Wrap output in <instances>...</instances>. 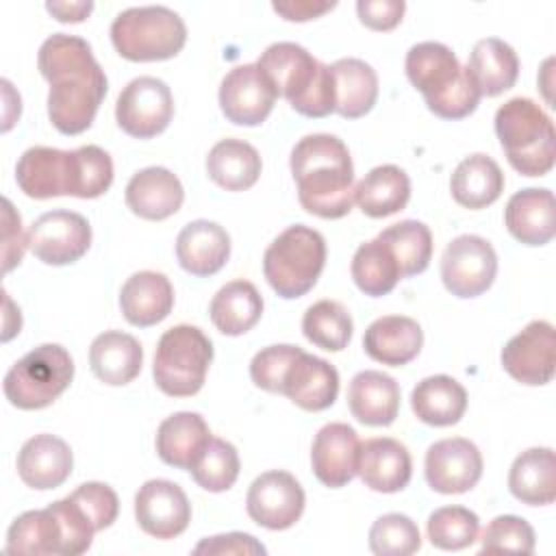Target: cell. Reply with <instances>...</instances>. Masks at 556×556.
Returning a JSON list of instances; mask_svg holds the SVG:
<instances>
[{
  "label": "cell",
  "instance_id": "1f68e13d",
  "mask_svg": "<svg viewBox=\"0 0 556 556\" xmlns=\"http://www.w3.org/2000/svg\"><path fill=\"white\" fill-rule=\"evenodd\" d=\"M410 406L417 419L428 426H454L467 410V391L452 376H428L413 389Z\"/></svg>",
  "mask_w": 556,
  "mask_h": 556
},
{
  "label": "cell",
  "instance_id": "484cf974",
  "mask_svg": "<svg viewBox=\"0 0 556 556\" xmlns=\"http://www.w3.org/2000/svg\"><path fill=\"white\" fill-rule=\"evenodd\" d=\"M174 306V287L161 271H137L119 291V308L128 324L148 328L163 321Z\"/></svg>",
  "mask_w": 556,
  "mask_h": 556
},
{
  "label": "cell",
  "instance_id": "4dcf8cb0",
  "mask_svg": "<svg viewBox=\"0 0 556 556\" xmlns=\"http://www.w3.org/2000/svg\"><path fill=\"white\" fill-rule=\"evenodd\" d=\"M510 493L528 506H547L556 497V456L549 447L521 452L508 471Z\"/></svg>",
  "mask_w": 556,
  "mask_h": 556
},
{
  "label": "cell",
  "instance_id": "f1b7e54d",
  "mask_svg": "<svg viewBox=\"0 0 556 556\" xmlns=\"http://www.w3.org/2000/svg\"><path fill=\"white\" fill-rule=\"evenodd\" d=\"M89 365L98 380L111 387H122L139 376L143 350L132 334L106 330L91 341Z\"/></svg>",
  "mask_w": 556,
  "mask_h": 556
},
{
  "label": "cell",
  "instance_id": "816d5d0a",
  "mask_svg": "<svg viewBox=\"0 0 556 556\" xmlns=\"http://www.w3.org/2000/svg\"><path fill=\"white\" fill-rule=\"evenodd\" d=\"M406 4L402 0H358V20L371 30H391L402 22Z\"/></svg>",
  "mask_w": 556,
  "mask_h": 556
},
{
  "label": "cell",
  "instance_id": "11a10c76",
  "mask_svg": "<svg viewBox=\"0 0 556 556\" xmlns=\"http://www.w3.org/2000/svg\"><path fill=\"white\" fill-rule=\"evenodd\" d=\"M46 9L59 20V22H83L91 11L93 2L76 0V2H46Z\"/></svg>",
  "mask_w": 556,
  "mask_h": 556
},
{
  "label": "cell",
  "instance_id": "4fadbf2b",
  "mask_svg": "<svg viewBox=\"0 0 556 556\" xmlns=\"http://www.w3.org/2000/svg\"><path fill=\"white\" fill-rule=\"evenodd\" d=\"M28 250L46 265L76 263L91 245L89 222L74 211H50L39 215L28 232Z\"/></svg>",
  "mask_w": 556,
  "mask_h": 556
},
{
  "label": "cell",
  "instance_id": "7dc6e473",
  "mask_svg": "<svg viewBox=\"0 0 556 556\" xmlns=\"http://www.w3.org/2000/svg\"><path fill=\"white\" fill-rule=\"evenodd\" d=\"M50 510L59 519L61 526V554L63 556H78L91 547L96 528L91 519L85 515V510L67 495L65 500H56L50 504Z\"/></svg>",
  "mask_w": 556,
  "mask_h": 556
},
{
  "label": "cell",
  "instance_id": "d6986e66",
  "mask_svg": "<svg viewBox=\"0 0 556 556\" xmlns=\"http://www.w3.org/2000/svg\"><path fill=\"white\" fill-rule=\"evenodd\" d=\"M361 441L352 426L343 421L326 424L313 439L311 465L315 478L330 486L341 489L356 476Z\"/></svg>",
  "mask_w": 556,
  "mask_h": 556
},
{
  "label": "cell",
  "instance_id": "bcb514c9",
  "mask_svg": "<svg viewBox=\"0 0 556 556\" xmlns=\"http://www.w3.org/2000/svg\"><path fill=\"white\" fill-rule=\"evenodd\" d=\"M482 554H532L534 552V530L517 515L495 517L482 532L480 539Z\"/></svg>",
  "mask_w": 556,
  "mask_h": 556
},
{
  "label": "cell",
  "instance_id": "ac0fdd59",
  "mask_svg": "<svg viewBox=\"0 0 556 556\" xmlns=\"http://www.w3.org/2000/svg\"><path fill=\"white\" fill-rule=\"evenodd\" d=\"M135 519L154 539H174L191 521V504L185 491L172 480H148L135 495Z\"/></svg>",
  "mask_w": 556,
  "mask_h": 556
},
{
  "label": "cell",
  "instance_id": "e575fe53",
  "mask_svg": "<svg viewBox=\"0 0 556 556\" xmlns=\"http://www.w3.org/2000/svg\"><path fill=\"white\" fill-rule=\"evenodd\" d=\"M450 191L456 204L465 208H484L493 204L504 191V174L500 165L486 154H469L465 156L452 178Z\"/></svg>",
  "mask_w": 556,
  "mask_h": 556
},
{
  "label": "cell",
  "instance_id": "44dd1931",
  "mask_svg": "<svg viewBox=\"0 0 556 556\" xmlns=\"http://www.w3.org/2000/svg\"><path fill=\"white\" fill-rule=\"evenodd\" d=\"M280 393L304 410H326L337 400L339 371L328 361L302 350L289 365Z\"/></svg>",
  "mask_w": 556,
  "mask_h": 556
},
{
  "label": "cell",
  "instance_id": "f5cc1de1",
  "mask_svg": "<svg viewBox=\"0 0 556 556\" xmlns=\"http://www.w3.org/2000/svg\"><path fill=\"white\" fill-rule=\"evenodd\" d=\"M4 271H11L15 265H20L24 250L28 248V239L22 232V217L13 211V204L4 198Z\"/></svg>",
  "mask_w": 556,
  "mask_h": 556
},
{
  "label": "cell",
  "instance_id": "ab89813d",
  "mask_svg": "<svg viewBox=\"0 0 556 556\" xmlns=\"http://www.w3.org/2000/svg\"><path fill=\"white\" fill-rule=\"evenodd\" d=\"M61 526L50 506L22 513L7 532L9 554H61Z\"/></svg>",
  "mask_w": 556,
  "mask_h": 556
},
{
  "label": "cell",
  "instance_id": "5b68a950",
  "mask_svg": "<svg viewBox=\"0 0 556 556\" xmlns=\"http://www.w3.org/2000/svg\"><path fill=\"white\" fill-rule=\"evenodd\" d=\"M278 96L306 117L334 113V85L330 65L317 61L306 48L293 41L271 43L256 61Z\"/></svg>",
  "mask_w": 556,
  "mask_h": 556
},
{
  "label": "cell",
  "instance_id": "db71d44e",
  "mask_svg": "<svg viewBox=\"0 0 556 556\" xmlns=\"http://www.w3.org/2000/svg\"><path fill=\"white\" fill-rule=\"evenodd\" d=\"M337 2H311V0H295V2H274L271 9L289 22H306L324 15L326 11L334 9Z\"/></svg>",
  "mask_w": 556,
  "mask_h": 556
},
{
  "label": "cell",
  "instance_id": "2e32d148",
  "mask_svg": "<svg viewBox=\"0 0 556 556\" xmlns=\"http://www.w3.org/2000/svg\"><path fill=\"white\" fill-rule=\"evenodd\" d=\"M278 93L256 63L232 67L219 85V106L237 126H258L274 109Z\"/></svg>",
  "mask_w": 556,
  "mask_h": 556
},
{
  "label": "cell",
  "instance_id": "30bf717a",
  "mask_svg": "<svg viewBox=\"0 0 556 556\" xmlns=\"http://www.w3.org/2000/svg\"><path fill=\"white\" fill-rule=\"evenodd\" d=\"M74 361L59 343H43L24 354L4 376V397L22 410L50 406L72 382Z\"/></svg>",
  "mask_w": 556,
  "mask_h": 556
},
{
  "label": "cell",
  "instance_id": "277c9868",
  "mask_svg": "<svg viewBox=\"0 0 556 556\" xmlns=\"http://www.w3.org/2000/svg\"><path fill=\"white\" fill-rule=\"evenodd\" d=\"M404 70L410 85L421 91L426 106L441 119L467 117L482 98L469 70L441 41L415 43L406 52Z\"/></svg>",
  "mask_w": 556,
  "mask_h": 556
},
{
  "label": "cell",
  "instance_id": "603a6c76",
  "mask_svg": "<svg viewBox=\"0 0 556 556\" xmlns=\"http://www.w3.org/2000/svg\"><path fill=\"white\" fill-rule=\"evenodd\" d=\"M74 467L70 445L54 434L30 437L17 454V473L22 482L37 491L61 486Z\"/></svg>",
  "mask_w": 556,
  "mask_h": 556
},
{
  "label": "cell",
  "instance_id": "ffe728a7",
  "mask_svg": "<svg viewBox=\"0 0 556 556\" xmlns=\"http://www.w3.org/2000/svg\"><path fill=\"white\" fill-rule=\"evenodd\" d=\"M356 473L378 493H397L410 482L413 460L404 443L391 437H374L361 443Z\"/></svg>",
  "mask_w": 556,
  "mask_h": 556
},
{
  "label": "cell",
  "instance_id": "8d00e7d4",
  "mask_svg": "<svg viewBox=\"0 0 556 556\" xmlns=\"http://www.w3.org/2000/svg\"><path fill=\"white\" fill-rule=\"evenodd\" d=\"M208 313L222 334L239 337L261 319L263 298L250 280H230L213 295Z\"/></svg>",
  "mask_w": 556,
  "mask_h": 556
},
{
  "label": "cell",
  "instance_id": "d6a6232c",
  "mask_svg": "<svg viewBox=\"0 0 556 556\" xmlns=\"http://www.w3.org/2000/svg\"><path fill=\"white\" fill-rule=\"evenodd\" d=\"M334 85V111L345 119L369 113L378 98V76L374 67L361 59L348 56L330 65Z\"/></svg>",
  "mask_w": 556,
  "mask_h": 556
},
{
  "label": "cell",
  "instance_id": "8fae6325",
  "mask_svg": "<svg viewBox=\"0 0 556 556\" xmlns=\"http://www.w3.org/2000/svg\"><path fill=\"white\" fill-rule=\"evenodd\" d=\"M497 254L480 235H460L441 256V280L456 298H478L495 280Z\"/></svg>",
  "mask_w": 556,
  "mask_h": 556
},
{
  "label": "cell",
  "instance_id": "6da1fadb",
  "mask_svg": "<svg viewBox=\"0 0 556 556\" xmlns=\"http://www.w3.org/2000/svg\"><path fill=\"white\" fill-rule=\"evenodd\" d=\"M37 65L50 83L48 117L52 126L63 135L85 132L106 96V74L91 46L83 37L54 33L41 43Z\"/></svg>",
  "mask_w": 556,
  "mask_h": 556
},
{
  "label": "cell",
  "instance_id": "c3c4849f",
  "mask_svg": "<svg viewBox=\"0 0 556 556\" xmlns=\"http://www.w3.org/2000/svg\"><path fill=\"white\" fill-rule=\"evenodd\" d=\"M300 352H302V348L289 345V343L269 345V348L258 350L250 363L252 382L263 391L280 393L285 374Z\"/></svg>",
  "mask_w": 556,
  "mask_h": 556
},
{
  "label": "cell",
  "instance_id": "f546056e",
  "mask_svg": "<svg viewBox=\"0 0 556 556\" xmlns=\"http://www.w3.org/2000/svg\"><path fill=\"white\" fill-rule=\"evenodd\" d=\"M208 441L211 430L204 417L191 410H180L161 421L156 430V454L172 467L191 469Z\"/></svg>",
  "mask_w": 556,
  "mask_h": 556
},
{
  "label": "cell",
  "instance_id": "5bb4252c",
  "mask_svg": "<svg viewBox=\"0 0 556 556\" xmlns=\"http://www.w3.org/2000/svg\"><path fill=\"white\" fill-rule=\"evenodd\" d=\"M304 489L289 471H265L248 489L245 508L252 521L267 530H287L304 513Z\"/></svg>",
  "mask_w": 556,
  "mask_h": 556
},
{
  "label": "cell",
  "instance_id": "b9f144b4",
  "mask_svg": "<svg viewBox=\"0 0 556 556\" xmlns=\"http://www.w3.org/2000/svg\"><path fill=\"white\" fill-rule=\"evenodd\" d=\"M352 317L337 300H319L311 304L302 317L304 337L326 352L345 350L352 339Z\"/></svg>",
  "mask_w": 556,
  "mask_h": 556
},
{
  "label": "cell",
  "instance_id": "cb8c5ba5",
  "mask_svg": "<svg viewBox=\"0 0 556 556\" xmlns=\"http://www.w3.org/2000/svg\"><path fill=\"white\" fill-rule=\"evenodd\" d=\"M230 256L228 232L208 219L189 222L176 237V258L180 267L198 278L217 274Z\"/></svg>",
  "mask_w": 556,
  "mask_h": 556
},
{
  "label": "cell",
  "instance_id": "4316f807",
  "mask_svg": "<svg viewBox=\"0 0 556 556\" xmlns=\"http://www.w3.org/2000/svg\"><path fill=\"white\" fill-rule=\"evenodd\" d=\"M504 222L508 232L526 245H545L554 237V193L528 187L510 195Z\"/></svg>",
  "mask_w": 556,
  "mask_h": 556
},
{
  "label": "cell",
  "instance_id": "f35d334b",
  "mask_svg": "<svg viewBox=\"0 0 556 556\" xmlns=\"http://www.w3.org/2000/svg\"><path fill=\"white\" fill-rule=\"evenodd\" d=\"M350 269L356 287L371 298L391 293L395 285L402 280V271L395 256L391 254L389 245L382 243L378 237L358 245Z\"/></svg>",
  "mask_w": 556,
  "mask_h": 556
},
{
  "label": "cell",
  "instance_id": "ba28073f",
  "mask_svg": "<svg viewBox=\"0 0 556 556\" xmlns=\"http://www.w3.org/2000/svg\"><path fill=\"white\" fill-rule=\"evenodd\" d=\"M111 41L117 54L128 61H165L182 50L187 26L167 7H130L113 20Z\"/></svg>",
  "mask_w": 556,
  "mask_h": 556
},
{
  "label": "cell",
  "instance_id": "836d02e7",
  "mask_svg": "<svg viewBox=\"0 0 556 556\" xmlns=\"http://www.w3.org/2000/svg\"><path fill=\"white\" fill-rule=\"evenodd\" d=\"M467 70L480 96L493 98L517 83L519 59L506 41L497 37H484L473 46Z\"/></svg>",
  "mask_w": 556,
  "mask_h": 556
},
{
  "label": "cell",
  "instance_id": "60d3db41",
  "mask_svg": "<svg viewBox=\"0 0 556 556\" xmlns=\"http://www.w3.org/2000/svg\"><path fill=\"white\" fill-rule=\"evenodd\" d=\"M378 239L389 245L402 278L421 274L432 258V232L424 222L404 219L384 228Z\"/></svg>",
  "mask_w": 556,
  "mask_h": 556
},
{
  "label": "cell",
  "instance_id": "e0dca14e",
  "mask_svg": "<svg viewBox=\"0 0 556 556\" xmlns=\"http://www.w3.org/2000/svg\"><path fill=\"white\" fill-rule=\"evenodd\" d=\"M424 467L432 491L456 495L478 484L482 476V454L469 439H441L428 447Z\"/></svg>",
  "mask_w": 556,
  "mask_h": 556
},
{
  "label": "cell",
  "instance_id": "83f0119b",
  "mask_svg": "<svg viewBox=\"0 0 556 556\" xmlns=\"http://www.w3.org/2000/svg\"><path fill=\"white\" fill-rule=\"evenodd\" d=\"M348 406L365 426H389L400 410V384L376 369L358 371L348 389Z\"/></svg>",
  "mask_w": 556,
  "mask_h": 556
},
{
  "label": "cell",
  "instance_id": "8992f818",
  "mask_svg": "<svg viewBox=\"0 0 556 556\" xmlns=\"http://www.w3.org/2000/svg\"><path fill=\"white\" fill-rule=\"evenodd\" d=\"M495 132L519 174L545 176L554 167V124L534 100L519 96L504 102L495 113Z\"/></svg>",
  "mask_w": 556,
  "mask_h": 556
},
{
  "label": "cell",
  "instance_id": "d590c367",
  "mask_svg": "<svg viewBox=\"0 0 556 556\" xmlns=\"http://www.w3.org/2000/svg\"><path fill=\"white\" fill-rule=\"evenodd\" d=\"M410 198V178L397 165H378L354 187V202L367 217H387L402 211Z\"/></svg>",
  "mask_w": 556,
  "mask_h": 556
},
{
  "label": "cell",
  "instance_id": "ee69618b",
  "mask_svg": "<svg viewBox=\"0 0 556 556\" xmlns=\"http://www.w3.org/2000/svg\"><path fill=\"white\" fill-rule=\"evenodd\" d=\"M428 539L434 547L456 552L478 541L480 519L465 506H443L428 517Z\"/></svg>",
  "mask_w": 556,
  "mask_h": 556
},
{
  "label": "cell",
  "instance_id": "52a82bcc",
  "mask_svg": "<svg viewBox=\"0 0 556 556\" xmlns=\"http://www.w3.org/2000/svg\"><path fill=\"white\" fill-rule=\"evenodd\" d=\"M326 265V241L321 232L304 224L282 230L265 250L263 274L271 289L285 298L308 293Z\"/></svg>",
  "mask_w": 556,
  "mask_h": 556
},
{
  "label": "cell",
  "instance_id": "9a60e30c",
  "mask_svg": "<svg viewBox=\"0 0 556 556\" xmlns=\"http://www.w3.org/2000/svg\"><path fill=\"white\" fill-rule=\"evenodd\" d=\"M556 334L545 319L530 321L502 350V367L521 384H547L554 376Z\"/></svg>",
  "mask_w": 556,
  "mask_h": 556
},
{
  "label": "cell",
  "instance_id": "681fc988",
  "mask_svg": "<svg viewBox=\"0 0 556 556\" xmlns=\"http://www.w3.org/2000/svg\"><path fill=\"white\" fill-rule=\"evenodd\" d=\"M70 497L85 510L96 532L109 528L117 519V513H119L117 493L104 482H85L76 491H72Z\"/></svg>",
  "mask_w": 556,
  "mask_h": 556
},
{
  "label": "cell",
  "instance_id": "f6af8a7d",
  "mask_svg": "<svg viewBox=\"0 0 556 556\" xmlns=\"http://www.w3.org/2000/svg\"><path fill=\"white\" fill-rule=\"evenodd\" d=\"M419 547V528L402 513H387L378 517L369 530V549L376 556H408Z\"/></svg>",
  "mask_w": 556,
  "mask_h": 556
},
{
  "label": "cell",
  "instance_id": "7c38bea8",
  "mask_svg": "<svg viewBox=\"0 0 556 556\" xmlns=\"http://www.w3.org/2000/svg\"><path fill=\"white\" fill-rule=\"evenodd\" d=\"M174 115V98L161 78H132L115 104V119L119 128L135 139H152L163 132Z\"/></svg>",
  "mask_w": 556,
  "mask_h": 556
},
{
  "label": "cell",
  "instance_id": "d4e9b609",
  "mask_svg": "<svg viewBox=\"0 0 556 556\" xmlns=\"http://www.w3.org/2000/svg\"><path fill=\"white\" fill-rule=\"evenodd\" d=\"M424 345L421 326L406 315H384L371 321L363 334L369 358L382 365L402 367L410 363Z\"/></svg>",
  "mask_w": 556,
  "mask_h": 556
},
{
  "label": "cell",
  "instance_id": "7a4b0ae2",
  "mask_svg": "<svg viewBox=\"0 0 556 556\" xmlns=\"http://www.w3.org/2000/svg\"><path fill=\"white\" fill-rule=\"evenodd\" d=\"M17 187L35 200L76 195L98 198L113 182V161L98 146L59 150L48 146L28 148L15 165Z\"/></svg>",
  "mask_w": 556,
  "mask_h": 556
},
{
  "label": "cell",
  "instance_id": "7402d4cb",
  "mask_svg": "<svg viewBox=\"0 0 556 556\" xmlns=\"http://www.w3.org/2000/svg\"><path fill=\"white\" fill-rule=\"evenodd\" d=\"M126 206L141 219L161 222L174 215L185 200V189L167 167H143L126 185Z\"/></svg>",
  "mask_w": 556,
  "mask_h": 556
},
{
  "label": "cell",
  "instance_id": "9c48e42d",
  "mask_svg": "<svg viewBox=\"0 0 556 556\" xmlns=\"http://www.w3.org/2000/svg\"><path fill=\"white\" fill-rule=\"evenodd\" d=\"M211 361V339L198 326L180 324L161 334L152 376L165 395L189 397L202 389Z\"/></svg>",
  "mask_w": 556,
  "mask_h": 556
},
{
  "label": "cell",
  "instance_id": "f907efd6",
  "mask_svg": "<svg viewBox=\"0 0 556 556\" xmlns=\"http://www.w3.org/2000/svg\"><path fill=\"white\" fill-rule=\"evenodd\" d=\"M267 549L245 532H228V534H217L202 539L195 547L193 554H211V556H224V554H235V556H256L265 554Z\"/></svg>",
  "mask_w": 556,
  "mask_h": 556
},
{
  "label": "cell",
  "instance_id": "3957f363",
  "mask_svg": "<svg viewBox=\"0 0 556 556\" xmlns=\"http://www.w3.org/2000/svg\"><path fill=\"white\" fill-rule=\"evenodd\" d=\"M291 174L304 211L339 219L354 204V165L348 146L328 132L302 137L291 150Z\"/></svg>",
  "mask_w": 556,
  "mask_h": 556
},
{
  "label": "cell",
  "instance_id": "74e56055",
  "mask_svg": "<svg viewBox=\"0 0 556 556\" xmlns=\"http://www.w3.org/2000/svg\"><path fill=\"white\" fill-rule=\"evenodd\" d=\"M206 174L226 191H245L261 176V156L248 141L222 139L208 150Z\"/></svg>",
  "mask_w": 556,
  "mask_h": 556
},
{
  "label": "cell",
  "instance_id": "7bdbcfd3",
  "mask_svg": "<svg viewBox=\"0 0 556 556\" xmlns=\"http://www.w3.org/2000/svg\"><path fill=\"white\" fill-rule=\"evenodd\" d=\"M198 486L211 493L228 491L239 478L237 447L219 437H211L193 467L189 469Z\"/></svg>",
  "mask_w": 556,
  "mask_h": 556
}]
</instances>
